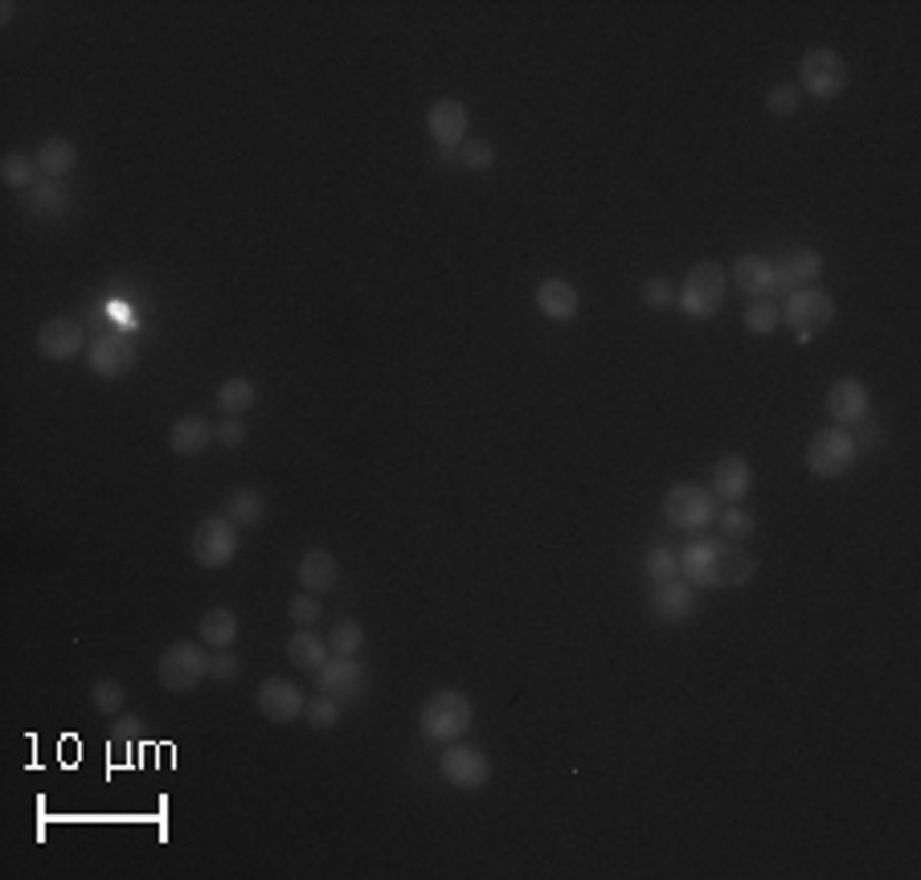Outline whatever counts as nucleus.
<instances>
[{
  "label": "nucleus",
  "mask_w": 921,
  "mask_h": 880,
  "mask_svg": "<svg viewBox=\"0 0 921 880\" xmlns=\"http://www.w3.org/2000/svg\"><path fill=\"white\" fill-rule=\"evenodd\" d=\"M471 721H476V708H471L468 692L454 688L430 692L422 708H418V730L430 742H459V737H468Z\"/></svg>",
  "instance_id": "f257e3e1"
},
{
  "label": "nucleus",
  "mask_w": 921,
  "mask_h": 880,
  "mask_svg": "<svg viewBox=\"0 0 921 880\" xmlns=\"http://www.w3.org/2000/svg\"><path fill=\"white\" fill-rule=\"evenodd\" d=\"M807 471L820 479H840L847 476L852 467H856L860 459V439L856 430L847 427H827V430H815L807 442Z\"/></svg>",
  "instance_id": "f03ea898"
},
{
  "label": "nucleus",
  "mask_w": 921,
  "mask_h": 880,
  "mask_svg": "<svg viewBox=\"0 0 921 880\" xmlns=\"http://www.w3.org/2000/svg\"><path fill=\"white\" fill-rule=\"evenodd\" d=\"M852 82V70H847L844 53L832 50V46H815V50L803 53L798 62V90H807L811 99L832 102L840 99Z\"/></svg>",
  "instance_id": "7ed1b4c3"
},
{
  "label": "nucleus",
  "mask_w": 921,
  "mask_h": 880,
  "mask_svg": "<svg viewBox=\"0 0 921 880\" xmlns=\"http://www.w3.org/2000/svg\"><path fill=\"white\" fill-rule=\"evenodd\" d=\"M209 659H214V655L205 652V643H193V639L168 643L165 652H160V659H156V679H160L165 692H193L209 676Z\"/></svg>",
  "instance_id": "20e7f679"
},
{
  "label": "nucleus",
  "mask_w": 921,
  "mask_h": 880,
  "mask_svg": "<svg viewBox=\"0 0 921 880\" xmlns=\"http://www.w3.org/2000/svg\"><path fill=\"white\" fill-rule=\"evenodd\" d=\"M725 291H729V275L725 266L717 263H696L684 278V287L676 291V303L688 320H713L725 303Z\"/></svg>",
  "instance_id": "39448f33"
},
{
  "label": "nucleus",
  "mask_w": 921,
  "mask_h": 880,
  "mask_svg": "<svg viewBox=\"0 0 921 880\" xmlns=\"http://www.w3.org/2000/svg\"><path fill=\"white\" fill-rule=\"evenodd\" d=\"M189 554L202 569H226L234 557H238V525L222 516H205L202 525L193 528L189 537Z\"/></svg>",
  "instance_id": "423d86ee"
},
{
  "label": "nucleus",
  "mask_w": 921,
  "mask_h": 880,
  "mask_svg": "<svg viewBox=\"0 0 921 880\" xmlns=\"http://www.w3.org/2000/svg\"><path fill=\"white\" fill-rule=\"evenodd\" d=\"M835 320V300L823 287H803L791 291L783 303V324H791L798 344H807L811 336L827 332Z\"/></svg>",
  "instance_id": "0eeeda50"
},
{
  "label": "nucleus",
  "mask_w": 921,
  "mask_h": 880,
  "mask_svg": "<svg viewBox=\"0 0 921 880\" xmlns=\"http://www.w3.org/2000/svg\"><path fill=\"white\" fill-rule=\"evenodd\" d=\"M664 520L680 532H700L717 520V496L700 483H676L664 496Z\"/></svg>",
  "instance_id": "6e6552de"
},
{
  "label": "nucleus",
  "mask_w": 921,
  "mask_h": 880,
  "mask_svg": "<svg viewBox=\"0 0 921 880\" xmlns=\"http://www.w3.org/2000/svg\"><path fill=\"white\" fill-rule=\"evenodd\" d=\"M439 774L451 782L454 791H480L483 782L492 779V757L483 754L480 745L451 742L447 754L439 757Z\"/></svg>",
  "instance_id": "1a4fd4ad"
},
{
  "label": "nucleus",
  "mask_w": 921,
  "mask_h": 880,
  "mask_svg": "<svg viewBox=\"0 0 921 880\" xmlns=\"http://www.w3.org/2000/svg\"><path fill=\"white\" fill-rule=\"evenodd\" d=\"M316 688L341 704L361 701L369 692V667L356 655H332L329 664L316 672Z\"/></svg>",
  "instance_id": "9d476101"
},
{
  "label": "nucleus",
  "mask_w": 921,
  "mask_h": 880,
  "mask_svg": "<svg viewBox=\"0 0 921 880\" xmlns=\"http://www.w3.org/2000/svg\"><path fill=\"white\" fill-rule=\"evenodd\" d=\"M139 361V349L127 336H95L87 344V369L102 381L127 378Z\"/></svg>",
  "instance_id": "9b49d317"
},
{
  "label": "nucleus",
  "mask_w": 921,
  "mask_h": 880,
  "mask_svg": "<svg viewBox=\"0 0 921 880\" xmlns=\"http://www.w3.org/2000/svg\"><path fill=\"white\" fill-rule=\"evenodd\" d=\"M254 704H258V713H263L266 721H275V725H291V721L303 717L307 696H303L300 684H291V679H283V676H271V679L258 684Z\"/></svg>",
  "instance_id": "f8f14e48"
},
{
  "label": "nucleus",
  "mask_w": 921,
  "mask_h": 880,
  "mask_svg": "<svg viewBox=\"0 0 921 880\" xmlns=\"http://www.w3.org/2000/svg\"><path fill=\"white\" fill-rule=\"evenodd\" d=\"M87 327L70 315H53L38 327V352L46 361H75L78 352H87Z\"/></svg>",
  "instance_id": "ddd939ff"
},
{
  "label": "nucleus",
  "mask_w": 921,
  "mask_h": 880,
  "mask_svg": "<svg viewBox=\"0 0 921 880\" xmlns=\"http://www.w3.org/2000/svg\"><path fill=\"white\" fill-rule=\"evenodd\" d=\"M869 410H872V398H869V385L856 378H840L827 390V414H832V427H864L869 422Z\"/></svg>",
  "instance_id": "4468645a"
},
{
  "label": "nucleus",
  "mask_w": 921,
  "mask_h": 880,
  "mask_svg": "<svg viewBox=\"0 0 921 880\" xmlns=\"http://www.w3.org/2000/svg\"><path fill=\"white\" fill-rule=\"evenodd\" d=\"M823 275V254L811 246H791L786 254L774 258V283L791 295V291L815 287V278Z\"/></svg>",
  "instance_id": "2eb2a0df"
},
{
  "label": "nucleus",
  "mask_w": 921,
  "mask_h": 880,
  "mask_svg": "<svg viewBox=\"0 0 921 880\" xmlns=\"http://www.w3.org/2000/svg\"><path fill=\"white\" fill-rule=\"evenodd\" d=\"M468 124H471V115H468V107L459 99H439V102H430V111H427V131H430V139L439 144V148H463V139H468Z\"/></svg>",
  "instance_id": "dca6fc26"
},
{
  "label": "nucleus",
  "mask_w": 921,
  "mask_h": 880,
  "mask_svg": "<svg viewBox=\"0 0 921 880\" xmlns=\"http://www.w3.org/2000/svg\"><path fill=\"white\" fill-rule=\"evenodd\" d=\"M749 488H754V467H749L745 454H725V459L713 463L708 491L717 496V503H742L749 496Z\"/></svg>",
  "instance_id": "f3484780"
},
{
  "label": "nucleus",
  "mask_w": 921,
  "mask_h": 880,
  "mask_svg": "<svg viewBox=\"0 0 921 880\" xmlns=\"http://www.w3.org/2000/svg\"><path fill=\"white\" fill-rule=\"evenodd\" d=\"M696 586L688 578H672V581H659L656 590H651V615L659 618V623H688V618L696 615Z\"/></svg>",
  "instance_id": "a211bd4d"
},
{
  "label": "nucleus",
  "mask_w": 921,
  "mask_h": 880,
  "mask_svg": "<svg viewBox=\"0 0 921 880\" xmlns=\"http://www.w3.org/2000/svg\"><path fill=\"white\" fill-rule=\"evenodd\" d=\"M729 278L733 287L742 291V295H749V300H771V291H778V283H774V258H766V254H742V258L733 263Z\"/></svg>",
  "instance_id": "6ab92c4d"
},
{
  "label": "nucleus",
  "mask_w": 921,
  "mask_h": 880,
  "mask_svg": "<svg viewBox=\"0 0 921 880\" xmlns=\"http://www.w3.org/2000/svg\"><path fill=\"white\" fill-rule=\"evenodd\" d=\"M532 303H537V312H541L545 320H553V324H569V320L578 315V307H581L578 287H574L569 278H541V283H537V295H532Z\"/></svg>",
  "instance_id": "aec40b11"
},
{
  "label": "nucleus",
  "mask_w": 921,
  "mask_h": 880,
  "mask_svg": "<svg viewBox=\"0 0 921 880\" xmlns=\"http://www.w3.org/2000/svg\"><path fill=\"white\" fill-rule=\"evenodd\" d=\"M757 574V557L737 541H717L713 549V586H745Z\"/></svg>",
  "instance_id": "412c9836"
},
{
  "label": "nucleus",
  "mask_w": 921,
  "mask_h": 880,
  "mask_svg": "<svg viewBox=\"0 0 921 880\" xmlns=\"http://www.w3.org/2000/svg\"><path fill=\"white\" fill-rule=\"evenodd\" d=\"M214 442V422L202 414H185L173 422V430H168V451L180 454V459H193V454H202L205 447Z\"/></svg>",
  "instance_id": "4be33fe9"
},
{
  "label": "nucleus",
  "mask_w": 921,
  "mask_h": 880,
  "mask_svg": "<svg viewBox=\"0 0 921 880\" xmlns=\"http://www.w3.org/2000/svg\"><path fill=\"white\" fill-rule=\"evenodd\" d=\"M295 578H300V586L307 594H329L332 586H336V578H341V566H336V557L329 554V549H307V554L300 557V569H295Z\"/></svg>",
  "instance_id": "5701e85b"
},
{
  "label": "nucleus",
  "mask_w": 921,
  "mask_h": 880,
  "mask_svg": "<svg viewBox=\"0 0 921 880\" xmlns=\"http://www.w3.org/2000/svg\"><path fill=\"white\" fill-rule=\"evenodd\" d=\"M287 659L300 667V672H312V676H316L320 667L332 659V647H329V639H324V635H316L312 627H300L287 639Z\"/></svg>",
  "instance_id": "b1692460"
},
{
  "label": "nucleus",
  "mask_w": 921,
  "mask_h": 880,
  "mask_svg": "<svg viewBox=\"0 0 921 880\" xmlns=\"http://www.w3.org/2000/svg\"><path fill=\"white\" fill-rule=\"evenodd\" d=\"M238 630L242 623L229 606H209L202 615V623H197V639H202L205 647H214V652H226V647H234Z\"/></svg>",
  "instance_id": "393cba45"
},
{
  "label": "nucleus",
  "mask_w": 921,
  "mask_h": 880,
  "mask_svg": "<svg viewBox=\"0 0 921 880\" xmlns=\"http://www.w3.org/2000/svg\"><path fill=\"white\" fill-rule=\"evenodd\" d=\"M38 168L46 180H62V176H70L78 168V148L75 139L66 136H50L38 144Z\"/></svg>",
  "instance_id": "a878e982"
},
{
  "label": "nucleus",
  "mask_w": 921,
  "mask_h": 880,
  "mask_svg": "<svg viewBox=\"0 0 921 880\" xmlns=\"http://www.w3.org/2000/svg\"><path fill=\"white\" fill-rule=\"evenodd\" d=\"M254 402H258V385L251 378H226L214 393V405L226 418H242L246 410H254Z\"/></svg>",
  "instance_id": "bb28decb"
},
{
  "label": "nucleus",
  "mask_w": 921,
  "mask_h": 880,
  "mask_svg": "<svg viewBox=\"0 0 921 880\" xmlns=\"http://www.w3.org/2000/svg\"><path fill=\"white\" fill-rule=\"evenodd\" d=\"M222 508H226V516L238 528H254V525H263L266 520V496L258 488H234Z\"/></svg>",
  "instance_id": "cd10ccee"
},
{
  "label": "nucleus",
  "mask_w": 921,
  "mask_h": 880,
  "mask_svg": "<svg viewBox=\"0 0 921 880\" xmlns=\"http://www.w3.org/2000/svg\"><path fill=\"white\" fill-rule=\"evenodd\" d=\"M70 197H66V189L58 185V180H41L38 189L26 193V214L41 217V222H53V217L70 214Z\"/></svg>",
  "instance_id": "c85d7f7f"
},
{
  "label": "nucleus",
  "mask_w": 921,
  "mask_h": 880,
  "mask_svg": "<svg viewBox=\"0 0 921 880\" xmlns=\"http://www.w3.org/2000/svg\"><path fill=\"white\" fill-rule=\"evenodd\" d=\"M38 176H41L38 156H29V151H9V156L0 160V180H4L9 189H17V193L38 189V185H41Z\"/></svg>",
  "instance_id": "c756f323"
},
{
  "label": "nucleus",
  "mask_w": 921,
  "mask_h": 880,
  "mask_svg": "<svg viewBox=\"0 0 921 880\" xmlns=\"http://www.w3.org/2000/svg\"><path fill=\"white\" fill-rule=\"evenodd\" d=\"M713 549H717V541H693L680 554V578L693 581L696 590L713 586Z\"/></svg>",
  "instance_id": "7c9ffc66"
},
{
  "label": "nucleus",
  "mask_w": 921,
  "mask_h": 880,
  "mask_svg": "<svg viewBox=\"0 0 921 880\" xmlns=\"http://www.w3.org/2000/svg\"><path fill=\"white\" fill-rule=\"evenodd\" d=\"M742 324L745 332H754V336H771V332H778V324H783V307L771 300H749V307L742 312Z\"/></svg>",
  "instance_id": "2f4dec72"
},
{
  "label": "nucleus",
  "mask_w": 921,
  "mask_h": 880,
  "mask_svg": "<svg viewBox=\"0 0 921 880\" xmlns=\"http://www.w3.org/2000/svg\"><path fill=\"white\" fill-rule=\"evenodd\" d=\"M329 647H332V655H361L365 652V627H361L356 618H341V623H332Z\"/></svg>",
  "instance_id": "473e14b6"
},
{
  "label": "nucleus",
  "mask_w": 921,
  "mask_h": 880,
  "mask_svg": "<svg viewBox=\"0 0 921 880\" xmlns=\"http://www.w3.org/2000/svg\"><path fill=\"white\" fill-rule=\"evenodd\" d=\"M90 704H95L99 713H107V717H115V713H124L127 688L119 684V679L102 676V679H95V684H90Z\"/></svg>",
  "instance_id": "72a5a7b5"
},
{
  "label": "nucleus",
  "mask_w": 921,
  "mask_h": 880,
  "mask_svg": "<svg viewBox=\"0 0 921 880\" xmlns=\"http://www.w3.org/2000/svg\"><path fill=\"white\" fill-rule=\"evenodd\" d=\"M644 569H647V578L656 581V586H659V581L680 578V554H676V549H668V545H656V549H647Z\"/></svg>",
  "instance_id": "f704fd0d"
},
{
  "label": "nucleus",
  "mask_w": 921,
  "mask_h": 880,
  "mask_svg": "<svg viewBox=\"0 0 921 880\" xmlns=\"http://www.w3.org/2000/svg\"><path fill=\"white\" fill-rule=\"evenodd\" d=\"M303 721L312 725V730H336L341 725V701H332V696H312L307 701V708H303Z\"/></svg>",
  "instance_id": "c9c22d12"
},
{
  "label": "nucleus",
  "mask_w": 921,
  "mask_h": 880,
  "mask_svg": "<svg viewBox=\"0 0 921 880\" xmlns=\"http://www.w3.org/2000/svg\"><path fill=\"white\" fill-rule=\"evenodd\" d=\"M721 528H725V541H749L757 532V520L737 503H725V512H717Z\"/></svg>",
  "instance_id": "e433bc0d"
},
{
  "label": "nucleus",
  "mask_w": 921,
  "mask_h": 880,
  "mask_svg": "<svg viewBox=\"0 0 921 880\" xmlns=\"http://www.w3.org/2000/svg\"><path fill=\"white\" fill-rule=\"evenodd\" d=\"M798 102H803V90H798L795 82H778V87H771V95H766V111H771L774 119H791V115L798 111Z\"/></svg>",
  "instance_id": "4c0bfd02"
},
{
  "label": "nucleus",
  "mask_w": 921,
  "mask_h": 880,
  "mask_svg": "<svg viewBox=\"0 0 921 880\" xmlns=\"http://www.w3.org/2000/svg\"><path fill=\"white\" fill-rule=\"evenodd\" d=\"M459 164H463L468 173H488V168L496 164V148L488 144V139H463Z\"/></svg>",
  "instance_id": "58836bf2"
},
{
  "label": "nucleus",
  "mask_w": 921,
  "mask_h": 880,
  "mask_svg": "<svg viewBox=\"0 0 921 880\" xmlns=\"http://www.w3.org/2000/svg\"><path fill=\"white\" fill-rule=\"evenodd\" d=\"M639 300H644V307H651V312H664L668 303H676V291H672V283L664 275H651V278H644Z\"/></svg>",
  "instance_id": "ea45409f"
},
{
  "label": "nucleus",
  "mask_w": 921,
  "mask_h": 880,
  "mask_svg": "<svg viewBox=\"0 0 921 880\" xmlns=\"http://www.w3.org/2000/svg\"><path fill=\"white\" fill-rule=\"evenodd\" d=\"M287 615H291V623H295V627H312V623H316L320 615H324V610H320V598L316 594H295V598H291L287 603Z\"/></svg>",
  "instance_id": "a19ab883"
},
{
  "label": "nucleus",
  "mask_w": 921,
  "mask_h": 880,
  "mask_svg": "<svg viewBox=\"0 0 921 880\" xmlns=\"http://www.w3.org/2000/svg\"><path fill=\"white\" fill-rule=\"evenodd\" d=\"M209 676H214L217 684H234V679L242 676V659L234 655V647L214 652V659H209Z\"/></svg>",
  "instance_id": "79ce46f5"
},
{
  "label": "nucleus",
  "mask_w": 921,
  "mask_h": 880,
  "mask_svg": "<svg viewBox=\"0 0 921 880\" xmlns=\"http://www.w3.org/2000/svg\"><path fill=\"white\" fill-rule=\"evenodd\" d=\"M214 439L222 442V447H229V451H234V447H242V442H246V422H242V418H222V422L214 427Z\"/></svg>",
  "instance_id": "37998d69"
},
{
  "label": "nucleus",
  "mask_w": 921,
  "mask_h": 880,
  "mask_svg": "<svg viewBox=\"0 0 921 880\" xmlns=\"http://www.w3.org/2000/svg\"><path fill=\"white\" fill-rule=\"evenodd\" d=\"M111 737L115 742H144V737H148V725H144L139 717H119L115 721Z\"/></svg>",
  "instance_id": "c03bdc74"
},
{
  "label": "nucleus",
  "mask_w": 921,
  "mask_h": 880,
  "mask_svg": "<svg viewBox=\"0 0 921 880\" xmlns=\"http://www.w3.org/2000/svg\"><path fill=\"white\" fill-rule=\"evenodd\" d=\"M13 13H17V4H0V21H4V26L13 21Z\"/></svg>",
  "instance_id": "a18cd8bd"
}]
</instances>
